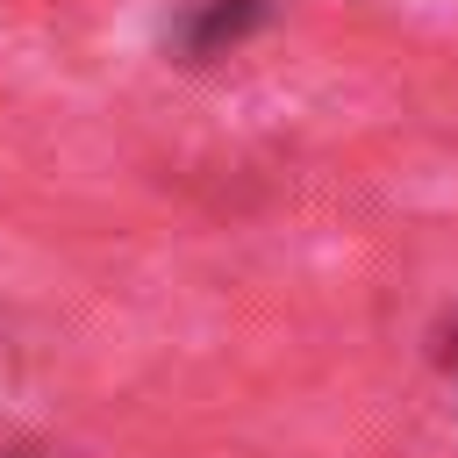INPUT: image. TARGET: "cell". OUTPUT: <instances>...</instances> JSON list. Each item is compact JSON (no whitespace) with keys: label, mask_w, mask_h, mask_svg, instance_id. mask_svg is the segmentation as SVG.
Listing matches in <instances>:
<instances>
[{"label":"cell","mask_w":458,"mask_h":458,"mask_svg":"<svg viewBox=\"0 0 458 458\" xmlns=\"http://www.w3.org/2000/svg\"><path fill=\"white\" fill-rule=\"evenodd\" d=\"M265 21H272V0H179V14L165 29V50L179 64H215L236 43H250Z\"/></svg>","instance_id":"cell-1"}]
</instances>
